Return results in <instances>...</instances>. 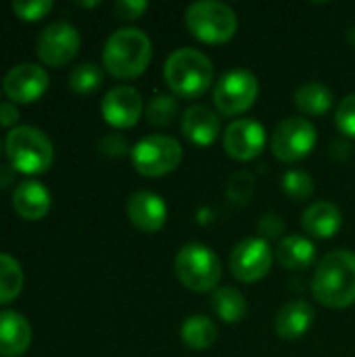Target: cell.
<instances>
[{"mask_svg": "<svg viewBox=\"0 0 355 357\" xmlns=\"http://www.w3.org/2000/svg\"><path fill=\"white\" fill-rule=\"evenodd\" d=\"M31 345V326L19 312H0V356L21 357Z\"/></svg>", "mask_w": 355, "mask_h": 357, "instance_id": "17", "label": "cell"}, {"mask_svg": "<svg viewBox=\"0 0 355 357\" xmlns=\"http://www.w3.org/2000/svg\"><path fill=\"white\" fill-rule=\"evenodd\" d=\"M52 0H15L13 13L21 21H40L52 10Z\"/></svg>", "mask_w": 355, "mask_h": 357, "instance_id": "29", "label": "cell"}, {"mask_svg": "<svg viewBox=\"0 0 355 357\" xmlns=\"http://www.w3.org/2000/svg\"><path fill=\"white\" fill-rule=\"evenodd\" d=\"M19 121V109L10 100H0V126L10 128Z\"/></svg>", "mask_w": 355, "mask_h": 357, "instance_id": "35", "label": "cell"}, {"mask_svg": "<svg viewBox=\"0 0 355 357\" xmlns=\"http://www.w3.org/2000/svg\"><path fill=\"white\" fill-rule=\"evenodd\" d=\"M98 149L107 157H126L128 153H132L130 146H128V140L121 134H107V136H103L100 142H98Z\"/></svg>", "mask_w": 355, "mask_h": 357, "instance_id": "33", "label": "cell"}, {"mask_svg": "<svg viewBox=\"0 0 355 357\" xmlns=\"http://www.w3.org/2000/svg\"><path fill=\"white\" fill-rule=\"evenodd\" d=\"M0 151H2V144H0Z\"/></svg>", "mask_w": 355, "mask_h": 357, "instance_id": "38", "label": "cell"}, {"mask_svg": "<svg viewBox=\"0 0 355 357\" xmlns=\"http://www.w3.org/2000/svg\"><path fill=\"white\" fill-rule=\"evenodd\" d=\"M282 190L293 201H308L314 195V178L308 172L291 169L282 176Z\"/></svg>", "mask_w": 355, "mask_h": 357, "instance_id": "28", "label": "cell"}, {"mask_svg": "<svg viewBox=\"0 0 355 357\" xmlns=\"http://www.w3.org/2000/svg\"><path fill=\"white\" fill-rule=\"evenodd\" d=\"M257 230H259V234H262L264 241H268V238L272 241V238H278V236L282 234L285 222H282L280 215H276V213H266V215L259 220Z\"/></svg>", "mask_w": 355, "mask_h": 357, "instance_id": "34", "label": "cell"}, {"mask_svg": "<svg viewBox=\"0 0 355 357\" xmlns=\"http://www.w3.org/2000/svg\"><path fill=\"white\" fill-rule=\"evenodd\" d=\"M180 339L188 349L203 351L216 345L218 341V326L207 316H190L180 326Z\"/></svg>", "mask_w": 355, "mask_h": 357, "instance_id": "22", "label": "cell"}, {"mask_svg": "<svg viewBox=\"0 0 355 357\" xmlns=\"http://www.w3.org/2000/svg\"><path fill=\"white\" fill-rule=\"evenodd\" d=\"M253 190H255V180L247 172L234 174L230 178V182H228V199L234 201V203H243L245 205L251 199Z\"/></svg>", "mask_w": 355, "mask_h": 357, "instance_id": "30", "label": "cell"}, {"mask_svg": "<svg viewBox=\"0 0 355 357\" xmlns=\"http://www.w3.org/2000/svg\"><path fill=\"white\" fill-rule=\"evenodd\" d=\"M272 249L262 236H251L241 241L230 255V272L239 282L253 284L264 280L272 270Z\"/></svg>", "mask_w": 355, "mask_h": 357, "instance_id": "10", "label": "cell"}, {"mask_svg": "<svg viewBox=\"0 0 355 357\" xmlns=\"http://www.w3.org/2000/svg\"><path fill=\"white\" fill-rule=\"evenodd\" d=\"M153 59V44L142 29L123 27L109 36L103 48V65L117 79L140 77Z\"/></svg>", "mask_w": 355, "mask_h": 357, "instance_id": "2", "label": "cell"}, {"mask_svg": "<svg viewBox=\"0 0 355 357\" xmlns=\"http://www.w3.org/2000/svg\"><path fill=\"white\" fill-rule=\"evenodd\" d=\"M23 270L19 261L6 253H0V305L15 301L23 291Z\"/></svg>", "mask_w": 355, "mask_h": 357, "instance_id": "25", "label": "cell"}, {"mask_svg": "<svg viewBox=\"0 0 355 357\" xmlns=\"http://www.w3.org/2000/svg\"><path fill=\"white\" fill-rule=\"evenodd\" d=\"M337 128L341 130V134L355 138V92L345 96L339 107H337V117H335Z\"/></svg>", "mask_w": 355, "mask_h": 357, "instance_id": "31", "label": "cell"}, {"mask_svg": "<svg viewBox=\"0 0 355 357\" xmlns=\"http://www.w3.org/2000/svg\"><path fill=\"white\" fill-rule=\"evenodd\" d=\"M213 65L209 56L197 48H178L174 50L163 67V79L167 88L180 96L195 100L203 96L213 84Z\"/></svg>", "mask_w": 355, "mask_h": 357, "instance_id": "3", "label": "cell"}, {"mask_svg": "<svg viewBox=\"0 0 355 357\" xmlns=\"http://www.w3.org/2000/svg\"><path fill=\"white\" fill-rule=\"evenodd\" d=\"M182 134L197 146H209L220 136V115L207 105H192L182 115Z\"/></svg>", "mask_w": 355, "mask_h": 357, "instance_id": "16", "label": "cell"}, {"mask_svg": "<svg viewBox=\"0 0 355 357\" xmlns=\"http://www.w3.org/2000/svg\"><path fill=\"white\" fill-rule=\"evenodd\" d=\"M259 94L257 77L247 69H232L220 77L213 88V105L220 115L236 117L249 111Z\"/></svg>", "mask_w": 355, "mask_h": 357, "instance_id": "8", "label": "cell"}, {"mask_svg": "<svg viewBox=\"0 0 355 357\" xmlns=\"http://www.w3.org/2000/svg\"><path fill=\"white\" fill-rule=\"evenodd\" d=\"M4 151L8 157V165L17 169V174L40 176L50 169L54 159V149L50 138L33 128V126H17L6 134Z\"/></svg>", "mask_w": 355, "mask_h": 357, "instance_id": "4", "label": "cell"}, {"mask_svg": "<svg viewBox=\"0 0 355 357\" xmlns=\"http://www.w3.org/2000/svg\"><path fill=\"white\" fill-rule=\"evenodd\" d=\"M103 84V71L96 63H82L71 69L69 73V88L75 94H92L100 88Z\"/></svg>", "mask_w": 355, "mask_h": 357, "instance_id": "26", "label": "cell"}, {"mask_svg": "<svg viewBox=\"0 0 355 357\" xmlns=\"http://www.w3.org/2000/svg\"><path fill=\"white\" fill-rule=\"evenodd\" d=\"M13 207L23 220H42L50 211V192L44 184L36 180H25L17 184L13 192Z\"/></svg>", "mask_w": 355, "mask_h": 357, "instance_id": "19", "label": "cell"}, {"mask_svg": "<svg viewBox=\"0 0 355 357\" xmlns=\"http://www.w3.org/2000/svg\"><path fill=\"white\" fill-rule=\"evenodd\" d=\"M295 107L310 117L326 115L333 107V92L320 82H305L295 90Z\"/></svg>", "mask_w": 355, "mask_h": 357, "instance_id": "23", "label": "cell"}, {"mask_svg": "<svg viewBox=\"0 0 355 357\" xmlns=\"http://www.w3.org/2000/svg\"><path fill=\"white\" fill-rule=\"evenodd\" d=\"M17 178V169L13 165H0V188H8Z\"/></svg>", "mask_w": 355, "mask_h": 357, "instance_id": "36", "label": "cell"}, {"mask_svg": "<svg viewBox=\"0 0 355 357\" xmlns=\"http://www.w3.org/2000/svg\"><path fill=\"white\" fill-rule=\"evenodd\" d=\"M2 90L10 102H36L48 90V73L36 63L15 65L4 75Z\"/></svg>", "mask_w": 355, "mask_h": 357, "instance_id": "13", "label": "cell"}, {"mask_svg": "<svg viewBox=\"0 0 355 357\" xmlns=\"http://www.w3.org/2000/svg\"><path fill=\"white\" fill-rule=\"evenodd\" d=\"M224 151L234 161H251L262 155L268 142V134L259 121L236 119L224 132Z\"/></svg>", "mask_w": 355, "mask_h": 357, "instance_id": "12", "label": "cell"}, {"mask_svg": "<svg viewBox=\"0 0 355 357\" xmlns=\"http://www.w3.org/2000/svg\"><path fill=\"white\" fill-rule=\"evenodd\" d=\"M276 259L287 270H305L316 259V247L312 241L297 236V234H291L278 243Z\"/></svg>", "mask_w": 355, "mask_h": 357, "instance_id": "21", "label": "cell"}, {"mask_svg": "<svg viewBox=\"0 0 355 357\" xmlns=\"http://www.w3.org/2000/svg\"><path fill=\"white\" fill-rule=\"evenodd\" d=\"M186 29L203 44H226L239 31L236 13L218 0H201L184 13Z\"/></svg>", "mask_w": 355, "mask_h": 357, "instance_id": "5", "label": "cell"}, {"mask_svg": "<svg viewBox=\"0 0 355 357\" xmlns=\"http://www.w3.org/2000/svg\"><path fill=\"white\" fill-rule=\"evenodd\" d=\"M178 280L192 293L216 291L222 278V264L213 249L201 243L184 245L174 261Z\"/></svg>", "mask_w": 355, "mask_h": 357, "instance_id": "6", "label": "cell"}, {"mask_svg": "<svg viewBox=\"0 0 355 357\" xmlns=\"http://www.w3.org/2000/svg\"><path fill=\"white\" fill-rule=\"evenodd\" d=\"M314 324V307L308 301H291L280 307L274 318V331L280 339L297 341L308 335Z\"/></svg>", "mask_w": 355, "mask_h": 357, "instance_id": "18", "label": "cell"}, {"mask_svg": "<svg viewBox=\"0 0 355 357\" xmlns=\"http://www.w3.org/2000/svg\"><path fill=\"white\" fill-rule=\"evenodd\" d=\"M144 113H146V119L151 126L165 128L178 117V100L169 94H157L151 98Z\"/></svg>", "mask_w": 355, "mask_h": 357, "instance_id": "27", "label": "cell"}, {"mask_svg": "<svg viewBox=\"0 0 355 357\" xmlns=\"http://www.w3.org/2000/svg\"><path fill=\"white\" fill-rule=\"evenodd\" d=\"M316 142L318 132L314 123L303 117H289L280 121L270 136V149L282 163H297L310 157Z\"/></svg>", "mask_w": 355, "mask_h": 357, "instance_id": "9", "label": "cell"}, {"mask_svg": "<svg viewBox=\"0 0 355 357\" xmlns=\"http://www.w3.org/2000/svg\"><path fill=\"white\" fill-rule=\"evenodd\" d=\"M211 310L213 314L226 324H239L247 318V301L241 291L232 287H220L211 295Z\"/></svg>", "mask_w": 355, "mask_h": 357, "instance_id": "24", "label": "cell"}, {"mask_svg": "<svg viewBox=\"0 0 355 357\" xmlns=\"http://www.w3.org/2000/svg\"><path fill=\"white\" fill-rule=\"evenodd\" d=\"M341 224H343L341 209L331 201L312 203L301 218L303 230L316 238H333L341 230Z\"/></svg>", "mask_w": 355, "mask_h": 357, "instance_id": "20", "label": "cell"}, {"mask_svg": "<svg viewBox=\"0 0 355 357\" xmlns=\"http://www.w3.org/2000/svg\"><path fill=\"white\" fill-rule=\"evenodd\" d=\"M128 218L132 222L134 228H138L140 232L153 234L159 232L165 222H167V205L165 201L151 192V190H138L128 199Z\"/></svg>", "mask_w": 355, "mask_h": 357, "instance_id": "15", "label": "cell"}, {"mask_svg": "<svg viewBox=\"0 0 355 357\" xmlns=\"http://www.w3.org/2000/svg\"><path fill=\"white\" fill-rule=\"evenodd\" d=\"M146 8H149V4L144 0H119V2H115L113 13L117 19L134 21V19H140L146 13Z\"/></svg>", "mask_w": 355, "mask_h": 357, "instance_id": "32", "label": "cell"}, {"mask_svg": "<svg viewBox=\"0 0 355 357\" xmlns=\"http://www.w3.org/2000/svg\"><path fill=\"white\" fill-rule=\"evenodd\" d=\"M98 4H100V2H96V0H94V2H77V6H86V8H90V6H98Z\"/></svg>", "mask_w": 355, "mask_h": 357, "instance_id": "37", "label": "cell"}, {"mask_svg": "<svg viewBox=\"0 0 355 357\" xmlns=\"http://www.w3.org/2000/svg\"><path fill=\"white\" fill-rule=\"evenodd\" d=\"M134 169L144 178H161L172 174L184 157L182 144L172 136H146L132 149Z\"/></svg>", "mask_w": 355, "mask_h": 357, "instance_id": "7", "label": "cell"}, {"mask_svg": "<svg viewBox=\"0 0 355 357\" xmlns=\"http://www.w3.org/2000/svg\"><path fill=\"white\" fill-rule=\"evenodd\" d=\"M312 293L324 307H352L355 303V253L339 249L324 255L314 272Z\"/></svg>", "mask_w": 355, "mask_h": 357, "instance_id": "1", "label": "cell"}, {"mask_svg": "<svg viewBox=\"0 0 355 357\" xmlns=\"http://www.w3.org/2000/svg\"><path fill=\"white\" fill-rule=\"evenodd\" d=\"M80 44H82L80 31L71 23L54 21L46 25L44 31L40 33L36 52L46 67H63L69 61H73V56L80 50Z\"/></svg>", "mask_w": 355, "mask_h": 357, "instance_id": "11", "label": "cell"}, {"mask_svg": "<svg viewBox=\"0 0 355 357\" xmlns=\"http://www.w3.org/2000/svg\"><path fill=\"white\" fill-rule=\"evenodd\" d=\"M100 111L109 126L117 130L134 128L142 115V96L132 86H115L105 94Z\"/></svg>", "mask_w": 355, "mask_h": 357, "instance_id": "14", "label": "cell"}]
</instances>
